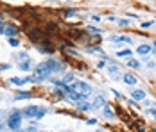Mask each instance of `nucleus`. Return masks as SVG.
Wrapping results in <instances>:
<instances>
[{"label":"nucleus","mask_w":156,"mask_h":132,"mask_svg":"<svg viewBox=\"0 0 156 132\" xmlns=\"http://www.w3.org/2000/svg\"><path fill=\"white\" fill-rule=\"evenodd\" d=\"M66 93H68V98H72L74 102H77V103H79V102H83V98H84V96H83L81 93H77L76 89H72L70 86L66 88Z\"/></svg>","instance_id":"4"},{"label":"nucleus","mask_w":156,"mask_h":132,"mask_svg":"<svg viewBox=\"0 0 156 132\" xmlns=\"http://www.w3.org/2000/svg\"><path fill=\"white\" fill-rule=\"evenodd\" d=\"M131 54H133V52H131V50H127V48H126V50H120V52H117V57H131Z\"/></svg>","instance_id":"14"},{"label":"nucleus","mask_w":156,"mask_h":132,"mask_svg":"<svg viewBox=\"0 0 156 132\" xmlns=\"http://www.w3.org/2000/svg\"><path fill=\"white\" fill-rule=\"evenodd\" d=\"M92 107L94 109H104L106 107V98L104 96H97L94 100V103H92Z\"/></svg>","instance_id":"7"},{"label":"nucleus","mask_w":156,"mask_h":132,"mask_svg":"<svg viewBox=\"0 0 156 132\" xmlns=\"http://www.w3.org/2000/svg\"><path fill=\"white\" fill-rule=\"evenodd\" d=\"M9 45H11V46H18V45H20V41H18L16 38H9Z\"/></svg>","instance_id":"19"},{"label":"nucleus","mask_w":156,"mask_h":132,"mask_svg":"<svg viewBox=\"0 0 156 132\" xmlns=\"http://www.w3.org/2000/svg\"><path fill=\"white\" fill-rule=\"evenodd\" d=\"M153 48H154V50H153V52H156V41H154V45H153Z\"/></svg>","instance_id":"28"},{"label":"nucleus","mask_w":156,"mask_h":132,"mask_svg":"<svg viewBox=\"0 0 156 132\" xmlns=\"http://www.w3.org/2000/svg\"><path fill=\"white\" fill-rule=\"evenodd\" d=\"M47 66H48V70H50V72H58V70H61V63H59V61H56V59H48Z\"/></svg>","instance_id":"6"},{"label":"nucleus","mask_w":156,"mask_h":132,"mask_svg":"<svg viewBox=\"0 0 156 132\" xmlns=\"http://www.w3.org/2000/svg\"><path fill=\"white\" fill-rule=\"evenodd\" d=\"M38 113H40V107H38V105H29V107L23 111V116H27V118H36V116H38Z\"/></svg>","instance_id":"5"},{"label":"nucleus","mask_w":156,"mask_h":132,"mask_svg":"<svg viewBox=\"0 0 156 132\" xmlns=\"http://www.w3.org/2000/svg\"><path fill=\"white\" fill-rule=\"evenodd\" d=\"M119 23H120L122 27H126V25H129V22H127V20H119Z\"/></svg>","instance_id":"22"},{"label":"nucleus","mask_w":156,"mask_h":132,"mask_svg":"<svg viewBox=\"0 0 156 132\" xmlns=\"http://www.w3.org/2000/svg\"><path fill=\"white\" fill-rule=\"evenodd\" d=\"M20 121H22V113L15 111L13 114H9V118H7V127L11 130H16V129H20Z\"/></svg>","instance_id":"2"},{"label":"nucleus","mask_w":156,"mask_h":132,"mask_svg":"<svg viewBox=\"0 0 156 132\" xmlns=\"http://www.w3.org/2000/svg\"><path fill=\"white\" fill-rule=\"evenodd\" d=\"M131 98H133V100H144V98H145V91H144V89H135V91L131 93Z\"/></svg>","instance_id":"9"},{"label":"nucleus","mask_w":156,"mask_h":132,"mask_svg":"<svg viewBox=\"0 0 156 132\" xmlns=\"http://www.w3.org/2000/svg\"><path fill=\"white\" fill-rule=\"evenodd\" d=\"M151 25H153V22H144L142 23V27H151Z\"/></svg>","instance_id":"24"},{"label":"nucleus","mask_w":156,"mask_h":132,"mask_svg":"<svg viewBox=\"0 0 156 132\" xmlns=\"http://www.w3.org/2000/svg\"><path fill=\"white\" fill-rule=\"evenodd\" d=\"M122 80H124V84H127V86H135L138 79H136L135 75H131V73H126L124 77H122Z\"/></svg>","instance_id":"8"},{"label":"nucleus","mask_w":156,"mask_h":132,"mask_svg":"<svg viewBox=\"0 0 156 132\" xmlns=\"http://www.w3.org/2000/svg\"><path fill=\"white\" fill-rule=\"evenodd\" d=\"M117 72H119V68H117V66H111V68H109V73H117Z\"/></svg>","instance_id":"23"},{"label":"nucleus","mask_w":156,"mask_h":132,"mask_svg":"<svg viewBox=\"0 0 156 132\" xmlns=\"http://www.w3.org/2000/svg\"><path fill=\"white\" fill-rule=\"evenodd\" d=\"M111 41H117V43H131V38H127V36H120V38H111Z\"/></svg>","instance_id":"13"},{"label":"nucleus","mask_w":156,"mask_h":132,"mask_svg":"<svg viewBox=\"0 0 156 132\" xmlns=\"http://www.w3.org/2000/svg\"><path fill=\"white\" fill-rule=\"evenodd\" d=\"M20 70H23V72H29V70H31V61L27 59V61L20 63Z\"/></svg>","instance_id":"15"},{"label":"nucleus","mask_w":156,"mask_h":132,"mask_svg":"<svg viewBox=\"0 0 156 132\" xmlns=\"http://www.w3.org/2000/svg\"><path fill=\"white\" fill-rule=\"evenodd\" d=\"M104 116H106V118H113V113L109 111L108 107H104Z\"/></svg>","instance_id":"20"},{"label":"nucleus","mask_w":156,"mask_h":132,"mask_svg":"<svg viewBox=\"0 0 156 132\" xmlns=\"http://www.w3.org/2000/svg\"><path fill=\"white\" fill-rule=\"evenodd\" d=\"M27 80H31V79H29V77H27V79L13 77V79H11V84H15V86H23V84H27Z\"/></svg>","instance_id":"10"},{"label":"nucleus","mask_w":156,"mask_h":132,"mask_svg":"<svg viewBox=\"0 0 156 132\" xmlns=\"http://www.w3.org/2000/svg\"><path fill=\"white\" fill-rule=\"evenodd\" d=\"M15 98H16V100H25V98H31V93H23V91H22V93H18V95H16Z\"/></svg>","instance_id":"17"},{"label":"nucleus","mask_w":156,"mask_h":132,"mask_svg":"<svg viewBox=\"0 0 156 132\" xmlns=\"http://www.w3.org/2000/svg\"><path fill=\"white\" fill-rule=\"evenodd\" d=\"M0 32L4 34V23H2V20H0Z\"/></svg>","instance_id":"27"},{"label":"nucleus","mask_w":156,"mask_h":132,"mask_svg":"<svg viewBox=\"0 0 156 132\" xmlns=\"http://www.w3.org/2000/svg\"><path fill=\"white\" fill-rule=\"evenodd\" d=\"M45 114H47V111H45V109H40V113H38V116H36V118H38V120H41Z\"/></svg>","instance_id":"21"},{"label":"nucleus","mask_w":156,"mask_h":132,"mask_svg":"<svg viewBox=\"0 0 156 132\" xmlns=\"http://www.w3.org/2000/svg\"><path fill=\"white\" fill-rule=\"evenodd\" d=\"M2 127H4V125H2V121H0V130H2Z\"/></svg>","instance_id":"29"},{"label":"nucleus","mask_w":156,"mask_h":132,"mask_svg":"<svg viewBox=\"0 0 156 132\" xmlns=\"http://www.w3.org/2000/svg\"><path fill=\"white\" fill-rule=\"evenodd\" d=\"M127 64H129L131 68H138V66H140V63H138L136 59H129V61H127Z\"/></svg>","instance_id":"18"},{"label":"nucleus","mask_w":156,"mask_h":132,"mask_svg":"<svg viewBox=\"0 0 156 132\" xmlns=\"http://www.w3.org/2000/svg\"><path fill=\"white\" fill-rule=\"evenodd\" d=\"M136 52H138L140 56H145V54H149V52H151V46H149V45H140V46L136 48Z\"/></svg>","instance_id":"11"},{"label":"nucleus","mask_w":156,"mask_h":132,"mask_svg":"<svg viewBox=\"0 0 156 132\" xmlns=\"http://www.w3.org/2000/svg\"><path fill=\"white\" fill-rule=\"evenodd\" d=\"M88 30H90V32H95V34H99V29H95V27H88Z\"/></svg>","instance_id":"25"},{"label":"nucleus","mask_w":156,"mask_h":132,"mask_svg":"<svg viewBox=\"0 0 156 132\" xmlns=\"http://www.w3.org/2000/svg\"><path fill=\"white\" fill-rule=\"evenodd\" d=\"M4 34H7V36H15L16 34V27L15 25H7V27H4Z\"/></svg>","instance_id":"12"},{"label":"nucleus","mask_w":156,"mask_h":132,"mask_svg":"<svg viewBox=\"0 0 156 132\" xmlns=\"http://www.w3.org/2000/svg\"><path fill=\"white\" fill-rule=\"evenodd\" d=\"M70 88L76 89L77 93H81L84 98L92 93V86H90V84H86V82H83V80H76V82H74V86H70Z\"/></svg>","instance_id":"1"},{"label":"nucleus","mask_w":156,"mask_h":132,"mask_svg":"<svg viewBox=\"0 0 156 132\" xmlns=\"http://www.w3.org/2000/svg\"><path fill=\"white\" fill-rule=\"evenodd\" d=\"M50 73H52V72L48 70L47 63H41V64L36 68V79H38V80H43V79H47Z\"/></svg>","instance_id":"3"},{"label":"nucleus","mask_w":156,"mask_h":132,"mask_svg":"<svg viewBox=\"0 0 156 132\" xmlns=\"http://www.w3.org/2000/svg\"><path fill=\"white\" fill-rule=\"evenodd\" d=\"M149 114H151V116H154V118H156V109H149Z\"/></svg>","instance_id":"26"},{"label":"nucleus","mask_w":156,"mask_h":132,"mask_svg":"<svg viewBox=\"0 0 156 132\" xmlns=\"http://www.w3.org/2000/svg\"><path fill=\"white\" fill-rule=\"evenodd\" d=\"M77 107H79V111H88V109L92 107V103H88V102H79Z\"/></svg>","instance_id":"16"}]
</instances>
